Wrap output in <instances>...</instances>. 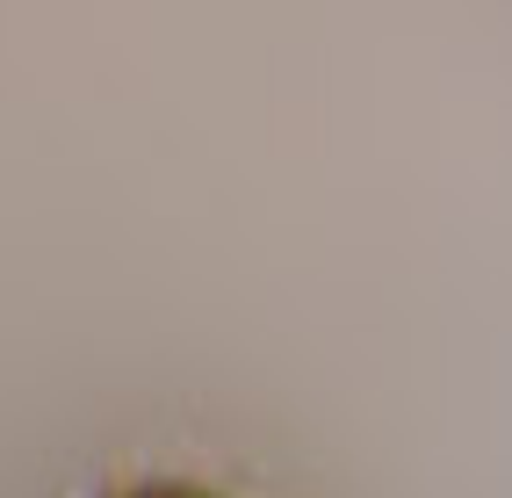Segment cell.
<instances>
[{
  "label": "cell",
  "instance_id": "cell-1",
  "mask_svg": "<svg viewBox=\"0 0 512 498\" xmlns=\"http://www.w3.org/2000/svg\"><path fill=\"white\" fill-rule=\"evenodd\" d=\"M109 498H224V491L188 484V477H138V484H116Z\"/></svg>",
  "mask_w": 512,
  "mask_h": 498
}]
</instances>
